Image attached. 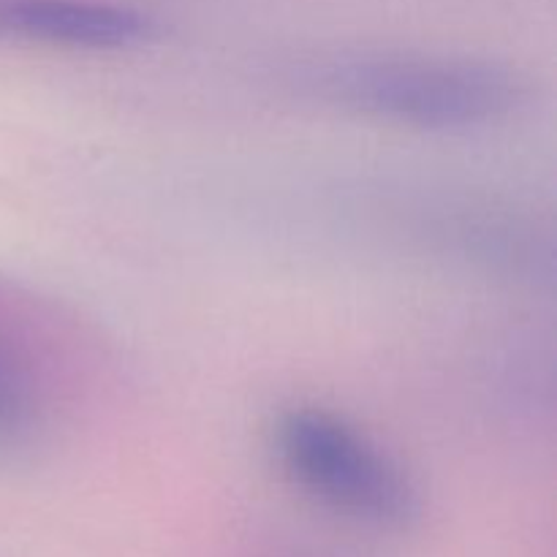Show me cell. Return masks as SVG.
Listing matches in <instances>:
<instances>
[{
    "label": "cell",
    "mask_w": 557,
    "mask_h": 557,
    "mask_svg": "<svg viewBox=\"0 0 557 557\" xmlns=\"http://www.w3.org/2000/svg\"><path fill=\"white\" fill-rule=\"evenodd\" d=\"M158 36L156 16L112 0H0V38L11 41L128 52L158 41Z\"/></svg>",
    "instance_id": "3957f363"
},
{
    "label": "cell",
    "mask_w": 557,
    "mask_h": 557,
    "mask_svg": "<svg viewBox=\"0 0 557 557\" xmlns=\"http://www.w3.org/2000/svg\"><path fill=\"white\" fill-rule=\"evenodd\" d=\"M267 441L283 476L330 515L379 533H408L424 520L411 471L343 413L294 403L272 417Z\"/></svg>",
    "instance_id": "7a4b0ae2"
},
{
    "label": "cell",
    "mask_w": 557,
    "mask_h": 557,
    "mask_svg": "<svg viewBox=\"0 0 557 557\" xmlns=\"http://www.w3.org/2000/svg\"><path fill=\"white\" fill-rule=\"evenodd\" d=\"M47 406L25 359L0 337V460H20L41 446Z\"/></svg>",
    "instance_id": "277c9868"
},
{
    "label": "cell",
    "mask_w": 557,
    "mask_h": 557,
    "mask_svg": "<svg viewBox=\"0 0 557 557\" xmlns=\"http://www.w3.org/2000/svg\"><path fill=\"white\" fill-rule=\"evenodd\" d=\"M299 98L379 125L422 134H473L515 120L531 79L515 65L419 49H332L288 63Z\"/></svg>",
    "instance_id": "6da1fadb"
}]
</instances>
